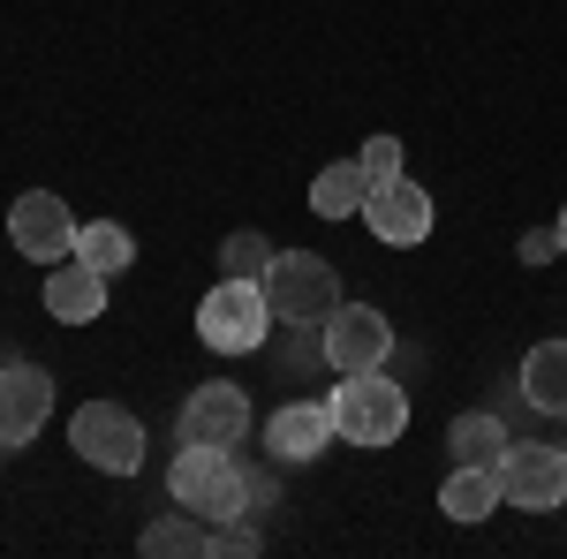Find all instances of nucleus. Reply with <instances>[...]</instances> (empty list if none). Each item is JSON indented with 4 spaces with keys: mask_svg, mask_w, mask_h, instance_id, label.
Returning <instances> with one entry per match:
<instances>
[{
    "mask_svg": "<svg viewBox=\"0 0 567 559\" xmlns=\"http://www.w3.org/2000/svg\"><path fill=\"white\" fill-rule=\"evenodd\" d=\"M167 491L175 507H189L197 521H250V462H235V446H189L167 462Z\"/></svg>",
    "mask_w": 567,
    "mask_h": 559,
    "instance_id": "f257e3e1",
    "label": "nucleus"
},
{
    "mask_svg": "<svg viewBox=\"0 0 567 559\" xmlns=\"http://www.w3.org/2000/svg\"><path fill=\"white\" fill-rule=\"evenodd\" d=\"M326 408H333V431H341V446H393L401 431H409V386H393L386 371H341V386L326 393Z\"/></svg>",
    "mask_w": 567,
    "mask_h": 559,
    "instance_id": "f03ea898",
    "label": "nucleus"
},
{
    "mask_svg": "<svg viewBox=\"0 0 567 559\" xmlns=\"http://www.w3.org/2000/svg\"><path fill=\"white\" fill-rule=\"evenodd\" d=\"M197 333H205V348H219V355H258V348L272 341L265 280H227V272H219V288H205V302H197Z\"/></svg>",
    "mask_w": 567,
    "mask_h": 559,
    "instance_id": "7ed1b4c3",
    "label": "nucleus"
},
{
    "mask_svg": "<svg viewBox=\"0 0 567 559\" xmlns=\"http://www.w3.org/2000/svg\"><path fill=\"white\" fill-rule=\"evenodd\" d=\"M265 302L280 325H326V310L341 302V265L318 250H280L265 265Z\"/></svg>",
    "mask_w": 567,
    "mask_h": 559,
    "instance_id": "20e7f679",
    "label": "nucleus"
},
{
    "mask_svg": "<svg viewBox=\"0 0 567 559\" xmlns=\"http://www.w3.org/2000/svg\"><path fill=\"white\" fill-rule=\"evenodd\" d=\"M69 446L84 454L91 469H106V476H136L144 469V424H136L122 401H84V408L69 416Z\"/></svg>",
    "mask_w": 567,
    "mask_h": 559,
    "instance_id": "39448f33",
    "label": "nucleus"
},
{
    "mask_svg": "<svg viewBox=\"0 0 567 559\" xmlns=\"http://www.w3.org/2000/svg\"><path fill=\"white\" fill-rule=\"evenodd\" d=\"M499 491H507V507H523V515L567 507V454L545 446V438H507V454H499Z\"/></svg>",
    "mask_w": 567,
    "mask_h": 559,
    "instance_id": "423d86ee",
    "label": "nucleus"
},
{
    "mask_svg": "<svg viewBox=\"0 0 567 559\" xmlns=\"http://www.w3.org/2000/svg\"><path fill=\"white\" fill-rule=\"evenodd\" d=\"M326 363L333 371H386V355H393V325H386V310H371V302H333L326 310Z\"/></svg>",
    "mask_w": 567,
    "mask_h": 559,
    "instance_id": "0eeeda50",
    "label": "nucleus"
},
{
    "mask_svg": "<svg viewBox=\"0 0 567 559\" xmlns=\"http://www.w3.org/2000/svg\"><path fill=\"white\" fill-rule=\"evenodd\" d=\"M250 424H258V408H250V393L235 386V379H205V386L182 401V438L189 446H243L250 438Z\"/></svg>",
    "mask_w": 567,
    "mask_h": 559,
    "instance_id": "6e6552de",
    "label": "nucleus"
},
{
    "mask_svg": "<svg viewBox=\"0 0 567 559\" xmlns=\"http://www.w3.org/2000/svg\"><path fill=\"white\" fill-rule=\"evenodd\" d=\"M8 235H16V250H23L31 265L76 258V213H69L53 189H23V197H16V213H8Z\"/></svg>",
    "mask_w": 567,
    "mask_h": 559,
    "instance_id": "1a4fd4ad",
    "label": "nucleus"
},
{
    "mask_svg": "<svg viewBox=\"0 0 567 559\" xmlns=\"http://www.w3.org/2000/svg\"><path fill=\"white\" fill-rule=\"evenodd\" d=\"M363 227L386 242V250H416L424 235H432V189L424 182H379L371 197H363Z\"/></svg>",
    "mask_w": 567,
    "mask_h": 559,
    "instance_id": "9d476101",
    "label": "nucleus"
},
{
    "mask_svg": "<svg viewBox=\"0 0 567 559\" xmlns=\"http://www.w3.org/2000/svg\"><path fill=\"white\" fill-rule=\"evenodd\" d=\"M53 416V379H45L39 363H8L0 371V438L8 446H31Z\"/></svg>",
    "mask_w": 567,
    "mask_h": 559,
    "instance_id": "9b49d317",
    "label": "nucleus"
},
{
    "mask_svg": "<svg viewBox=\"0 0 567 559\" xmlns=\"http://www.w3.org/2000/svg\"><path fill=\"white\" fill-rule=\"evenodd\" d=\"M333 438H341V431H333V408H326V401H280L272 424H265V446H272L280 462H318Z\"/></svg>",
    "mask_w": 567,
    "mask_h": 559,
    "instance_id": "f8f14e48",
    "label": "nucleus"
},
{
    "mask_svg": "<svg viewBox=\"0 0 567 559\" xmlns=\"http://www.w3.org/2000/svg\"><path fill=\"white\" fill-rule=\"evenodd\" d=\"M45 310H53L61 325H91V318L106 310V272L84 265V258L45 265Z\"/></svg>",
    "mask_w": 567,
    "mask_h": 559,
    "instance_id": "ddd939ff",
    "label": "nucleus"
},
{
    "mask_svg": "<svg viewBox=\"0 0 567 559\" xmlns=\"http://www.w3.org/2000/svg\"><path fill=\"white\" fill-rule=\"evenodd\" d=\"M439 507H446V521H484L492 507H507V491H499V469L454 462V476L439 484Z\"/></svg>",
    "mask_w": 567,
    "mask_h": 559,
    "instance_id": "4468645a",
    "label": "nucleus"
},
{
    "mask_svg": "<svg viewBox=\"0 0 567 559\" xmlns=\"http://www.w3.org/2000/svg\"><path fill=\"white\" fill-rule=\"evenodd\" d=\"M523 401L537 416H567V341H537L523 355Z\"/></svg>",
    "mask_w": 567,
    "mask_h": 559,
    "instance_id": "2eb2a0df",
    "label": "nucleus"
},
{
    "mask_svg": "<svg viewBox=\"0 0 567 559\" xmlns=\"http://www.w3.org/2000/svg\"><path fill=\"white\" fill-rule=\"evenodd\" d=\"M446 454H454V462H477V469H499V454H507V424H499L492 408H470V416L446 424Z\"/></svg>",
    "mask_w": 567,
    "mask_h": 559,
    "instance_id": "dca6fc26",
    "label": "nucleus"
},
{
    "mask_svg": "<svg viewBox=\"0 0 567 559\" xmlns=\"http://www.w3.org/2000/svg\"><path fill=\"white\" fill-rule=\"evenodd\" d=\"M363 197H371V174L355 159H341V167H326L310 182V213L318 219H363Z\"/></svg>",
    "mask_w": 567,
    "mask_h": 559,
    "instance_id": "f3484780",
    "label": "nucleus"
},
{
    "mask_svg": "<svg viewBox=\"0 0 567 559\" xmlns=\"http://www.w3.org/2000/svg\"><path fill=\"white\" fill-rule=\"evenodd\" d=\"M144 552L152 559H205L213 552V521H197L189 507H175V515L144 521Z\"/></svg>",
    "mask_w": 567,
    "mask_h": 559,
    "instance_id": "a211bd4d",
    "label": "nucleus"
},
{
    "mask_svg": "<svg viewBox=\"0 0 567 559\" xmlns=\"http://www.w3.org/2000/svg\"><path fill=\"white\" fill-rule=\"evenodd\" d=\"M76 258L99 265V272L114 280V272H130V265H136V235L122 227V219H91V227H76Z\"/></svg>",
    "mask_w": 567,
    "mask_h": 559,
    "instance_id": "6ab92c4d",
    "label": "nucleus"
},
{
    "mask_svg": "<svg viewBox=\"0 0 567 559\" xmlns=\"http://www.w3.org/2000/svg\"><path fill=\"white\" fill-rule=\"evenodd\" d=\"M272 258H280V250L265 242V227H235V235L219 242V272H227V280H265Z\"/></svg>",
    "mask_w": 567,
    "mask_h": 559,
    "instance_id": "aec40b11",
    "label": "nucleus"
},
{
    "mask_svg": "<svg viewBox=\"0 0 567 559\" xmlns=\"http://www.w3.org/2000/svg\"><path fill=\"white\" fill-rule=\"evenodd\" d=\"M355 167L371 174V189H379V182H401V136H363Z\"/></svg>",
    "mask_w": 567,
    "mask_h": 559,
    "instance_id": "412c9836",
    "label": "nucleus"
},
{
    "mask_svg": "<svg viewBox=\"0 0 567 559\" xmlns=\"http://www.w3.org/2000/svg\"><path fill=\"white\" fill-rule=\"evenodd\" d=\"M213 552L219 559H250V552H265V537L250 529V521H219V529H213ZM213 552H205V559H213Z\"/></svg>",
    "mask_w": 567,
    "mask_h": 559,
    "instance_id": "4be33fe9",
    "label": "nucleus"
},
{
    "mask_svg": "<svg viewBox=\"0 0 567 559\" xmlns=\"http://www.w3.org/2000/svg\"><path fill=\"white\" fill-rule=\"evenodd\" d=\"M553 250H560V235H553V227H537V235H523V265H545Z\"/></svg>",
    "mask_w": 567,
    "mask_h": 559,
    "instance_id": "5701e85b",
    "label": "nucleus"
},
{
    "mask_svg": "<svg viewBox=\"0 0 567 559\" xmlns=\"http://www.w3.org/2000/svg\"><path fill=\"white\" fill-rule=\"evenodd\" d=\"M553 235H560V250H567V213H560V219H553Z\"/></svg>",
    "mask_w": 567,
    "mask_h": 559,
    "instance_id": "b1692460",
    "label": "nucleus"
},
{
    "mask_svg": "<svg viewBox=\"0 0 567 559\" xmlns=\"http://www.w3.org/2000/svg\"><path fill=\"white\" fill-rule=\"evenodd\" d=\"M0 462H8V438H0Z\"/></svg>",
    "mask_w": 567,
    "mask_h": 559,
    "instance_id": "393cba45",
    "label": "nucleus"
}]
</instances>
